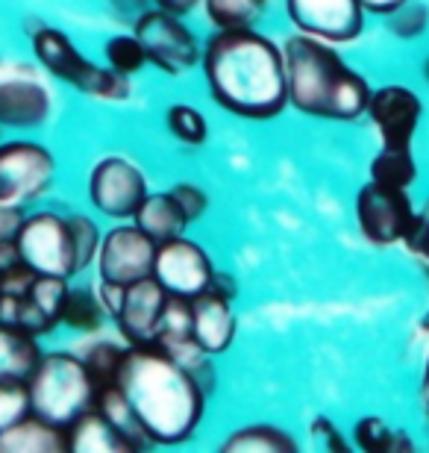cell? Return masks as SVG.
<instances>
[{
  "mask_svg": "<svg viewBox=\"0 0 429 453\" xmlns=\"http://www.w3.org/2000/svg\"><path fill=\"white\" fill-rule=\"evenodd\" d=\"M206 83L226 112L241 118H273L286 110V57L264 35L248 30H221L203 50Z\"/></svg>",
  "mask_w": 429,
  "mask_h": 453,
  "instance_id": "cell-1",
  "label": "cell"
},
{
  "mask_svg": "<svg viewBox=\"0 0 429 453\" xmlns=\"http://www.w3.org/2000/svg\"><path fill=\"white\" fill-rule=\"evenodd\" d=\"M115 386L157 445H180L197 430L203 388L159 344H133V350H124Z\"/></svg>",
  "mask_w": 429,
  "mask_h": 453,
  "instance_id": "cell-2",
  "label": "cell"
},
{
  "mask_svg": "<svg viewBox=\"0 0 429 453\" xmlns=\"http://www.w3.org/2000/svg\"><path fill=\"white\" fill-rule=\"evenodd\" d=\"M282 57H286L288 104H295L300 112L330 121H353L368 110V83L315 35L303 33L288 39Z\"/></svg>",
  "mask_w": 429,
  "mask_h": 453,
  "instance_id": "cell-3",
  "label": "cell"
},
{
  "mask_svg": "<svg viewBox=\"0 0 429 453\" xmlns=\"http://www.w3.org/2000/svg\"><path fill=\"white\" fill-rule=\"evenodd\" d=\"M27 392H30V412L57 427H71L80 415L95 410L97 403L95 380L86 362L77 359L74 353L42 357L27 380Z\"/></svg>",
  "mask_w": 429,
  "mask_h": 453,
  "instance_id": "cell-4",
  "label": "cell"
},
{
  "mask_svg": "<svg viewBox=\"0 0 429 453\" xmlns=\"http://www.w3.org/2000/svg\"><path fill=\"white\" fill-rule=\"evenodd\" d=\"M33 50L44 68L53 77L65 80L100 101H126L130 97V83L124 74H115L112 68H97L80 53L65 33L53 30V27H33Z\"/></svg>",
  "mask_w": 429,
  "mask_h": 453,
  "instance_id": "cell-5",
  "label": "cell"
},
{
  "mask_svg": "<svg viewBox=\"0 0 429 453\" xmlns=\"http://www.w3.org/2000/svg\"><path fill=\"white\" fill-rule=\"evenodd\" d=\"M15 244L21 250V259L35 274L65 277V280L80 274L71 221L62 219V215L42 212L33 215V219H24L21 230L15 235Z\"/></svg>",
  "mask_w": 429,
  "mask_h": 453,
  "instance_id": "cell-6",
  "label": "cell"
},
{
  "mask_svg": "<svg viewBox=\"0 0 429 453\" xmlns=\"http://www.w3.org/2000/svg\"><path fill=\"white\" fill-rule=\"evenodd\" d=\"M135 39L144 48V57L165 74H182V71L195 68L200 59L195 33L177 21V15L168 9H144L135 18Z\"/></svg>",
  "mask_w": 429,
  "mask_h": 453,
  "instance_id": "cell-7",
  "label": "cell"
},
{
  "mask_svg": "<svg viewBox=\"0 0 429 453\" xmlns=\"http://www.w3.org/2000/svg\"><path fill=\"white\" fill-rule=\"evenodd\" d=\"M53 153L33 142L0 144V203L18 206L35 201L53 183Z\"/></svg>",
  "mask_w": 429,
  "mask_h": 453,
  "instance_id": "cell-8",
  "label": "cell"
},
{
  "mask_svg": "<svg viewBox=\"0 0 429 453\" xmlns=\"http://www.w3.org/2000/svg\"><path fill=\"white\" fill-rule=\"evenodd\" d=\"M159 242H153L139 224L115 226L106 233V239L97 248V268L100 280L130 286L135 280H144L153 274Z\"/></svg>",
  "mask_w": 429,
  "mask_h": 453,
  "instance_id": "cell-9",
  "label": "cell"
},
{
  "mask_svg": "<svg viewBox=\"0 0 429 453\" xmlns=\"http://www.w3.org/2000/svg\"><path fill=\"white\" fill-rule=\"evenodd\" d=\"M356 219L373 244H395L403 242V235L409 233L415 210L406 188L368 183L356 197Z\"/></svg>",
  "mask_w": 429,
  "mask_h": 453,
  "instance_id": "cell-10",
  "label": "cell"
},
{
  "mask_svg": "<svg viewBox=\"0 0 429 453\" xmlns=\"http://www.w3.org/2000/svg\"><path fill=\"white\" fill-rule=\"evenodd\" d=\"M91 203L109 219H133L142 201L148 197V180L133 162L109 157L97 162L88 180Z\"/></svg>",
  "mask_w": 429,
  "mask_h": 453,
  "instance_id": "cell-11",
  "label": "cell"
},
{
  "mask_svg": "<svg viewBox=\"0 0 429 453\" xmlns=\"http://www.w3.org/2000/svg\"><path fill=\"white\" fill-rule=\"evenodd\" d=\"M50 115V95L30 65L0 59V124L39 127Z\"/></svg>",
  "mask_w": 429,
  "mask_h": 453,
  "instance_id": "cell-12",
  "label": "cell"
},
{
  "mask_svg": "<svg viewBox=\"0 0 429 453\" xmlns=\"http://www.w3.org/2000/svg\"><path fill=\"white\" fill-rule=\"evenodd\" d=\"M212 274L215 271L206 250L197 248L195 242L182 239V235L159 242L157 262H153V277L159 280L168 295L197 297L212 283Z\"/></svg>",
  "mask_w": 429,
  "mask_h": 453,
  "instance_id": "cell-13",
  "label": "cell"
},
{
  "mask_svg": "<svg viewBox=\"0 0 429 453\" xmlns=\"http://www.w3.org/2000/svg\"><path fill=\"white\" fill-rule=\"evenodd\" d=\"M286 6L300 30L324 42H353L364 27L359 0H286Z\"/></svg>",
  "mask_w": 429,
  "mask_h": 453,
  "instance_id": "cell-14",
  "label": "cell"
},
{
  "mask_svg": "<svg viewBox=\"0 0 429 453\" xmlns=\"http://www.w3.org/2000/svg\"><path fill=\"white\" fill-rule=\"evenodd\" d=\"M364 112L377 124L386 148H409L415 127L421 121V101L406 86H386L379 92H371Z\"/></svg>",
  "mask_w": 429,
  "mask_h": 453,
  "instance_id": "cell-15",
  "label": "cell"
},
{
  "mask_svg": "<svg viewBox=\"0 0 429 453\" xmlns=\"http://www.w3.org/2000/svg\"><path fill=\"white\" fill-rule=\"evenodd\" d=\"M165 297H168V292L162 288V283L153 274L126 286L121 315L115 319L126 342L130 344H153V336H157V321H159L162 306H165Z\"/></svg>",
  "mask_w": 429,
  "mask_h": 453,
  "instance_id": "cell-16",
  "label": "cell"
},
{
  "mask_svg": "<svg viewBox=\"0 0 429 453\" xmlns=\"http://www.w3.org/2000/svg\"><path fill=\"white\" fill-rule=\"evenodd\" d=\"M191 336L209 357H218L235 339V315L226 297L212 288L191 297Z\"/></svg>",
  "mask_w": 429,
  "mask_h": 453,
  "instance_id": "cell-17",
  "label": "cell"
},
{
  "mask_svg": "<svg viewBox=\"0 0 429 453\" xmlns=\"http://www.w3.org/2000/svg\"><path fill=\"white\" fill-rule=\"evenodd\" d=\"M68 283L65 277L35 274L30 292L21 297V312H18V327L30 336L50 333L62 321V306H65Z\"/></svg>",
  "mask_w": 429,
  "mask_h": 453,
  "instance_id": "cell-18",
  "label": "cell"
},
{
  "mask_svg": "<svg viewBox=\"0 0 429 453\" xmlns=\"http://www.w3.org/2000/svg\"><path fill=\"white\" fill-rule=\"evenodd\" d=\"M68 450V427L24 415L12 427L0 433V453H65Z\"/></svg>",
  "mask_w": 429,
  "mask_h": 453,
  "instance_id": "cell-19",
  "label": "cell"
},
{
  "mask_svg": "<svg viewBox=\"0 0 429 453\" xmlns=\"http://www.w3.org/2000/svg\"><path fill=\"white\" fill-rule=\"evenodd\" d=\"M68 450L74 453H130L133 441L121 436L100 410H88L68 427Z\"/></svg>",
  "mask_w": 429,
  "mask_h": 453,
  "instance_id": "cell-20",
  "label": "cell"
},
{
  "mask_svg": "<svg viewBox=\"0 0 429 453\" xmlns=\"http://www.w3.org/2000/svg\"><path fill=\"white\" fill-rule=\"evenodd\" d=\"M39 344L21 327L0 324V380H21L27 383L39 365Z\"/></svg>",
  "mask_w": 429,
  "mask_h": 453,
  "instance_id": "cell-21",
  "label": "cell"
},
{
  "mask_svg": "<svg viewBox=\"0 0 429 453\" xmlns=\"http://www.w3.org/2000/svg\"><path fill=\"white\" fill-rule=\"evenodd\" d=\"M135 224L150 235L153 242H168L186 230V212L180 210V203L173 201V195H148L142 206L135 210Z\"/></svg>",
  "mask_w": 429,
  "mask_h": 453,
  "instance_id": "cell-22",
  "label": "cell"
},
{
  "mask_svg": "<svg viewBox=\"0 0 429 453\" xmlns=\"http://www.w3.org/2000/svg\"><path fill=\"white\" fill-rule=\"evenodd\" d=\"M95 410L103 412L106 418L112 421V427H115L118 433H121V436H126V439L133 441V448H135V450H142V448H150V445H153L150 436H148V433H144V427H142V421L135 418L133 406L126 403V397L121 395V388H118V386L100 388Z\"/></svg>",
  "mask_w": 429,
  "mask_h": 453,
  "instance_id": "cell-23",
  "label": "cell"
},
{
  "mask_svg": "<svg viewBox=\"0 0 429 453\" xmlns=\"http://www.w3.org/2000/svg\"><path fill=\"white\" fill-rule=\"evenodd\" d=\"M224 453H295L297 445L288 433H282L277 427H268V424H257V427H248L241 433H235L224 441Z\"/></svg>",
  "mask_w": 429,
  "mask_h": 453,
  "instance_id": "cell-24",
  "label": "cell"
},
{
  "mask_svg": "<svg viewBox=\"0 0 429 453\" xmlns=\"http://www.w3.org/2000/svg\"><path fill=\"white\" fill-rule=\"evenodd\" d=\"M415 174L418 171H415L412 150L409 148H386V144H382V153H377V159L371 162L373 183H382L391 188H409Z\"/></svg>",
  "mask_w": 429,
  "mask_h": 453,
  "instance_id": "cell-25",
  "label": "cell"
},
{
  "mask_svg": "<svg viewBox=\"0 0 429 453\" xmlns=\"http://www.w3.org/2000/svg\"><path fill=\"white\" fill-rule=\"evenodd\" d=\"M186 339H195L191 336V297L168 295L165 306H162V312H159L153 344L168 348V344H177V342H186Z\"/></svg>",
  "mask_w": 429,
  "mask_h": 453,
  "instance_id": "cell-26",
  "label": "cell"
},
{
  "mask_svg": "<svg viewBox=\"0 0 429 453\" xmlns=\"http://www.w3.org/2000/svg\"><path fill=\"white\" fill-rule=\"evenodd\" d=\"M268 0H206V12L221 30H248Z\"/></svg>",
  "mask_w": 429,
  "mask_h": 453,
  "instance_id": "cell-27",
  "label": "cell"
},
{
  "mask_svg": "<svg viewBox=\"0 0 429 453\" xmlns=\"http://www.w3.org/2000/svg\"><path fill=\"white\" fill-rule=\"evenodd\" d=\"M103 303L97 301L95 292H86V288H74L65 295V306H62V324L74 330H97L100 321H103Z\"/></svg>",
  "mask_w": 429,
  "mask_h": 453,
  "instance_id": "cell-28",
  "label": "cell"
},
{
  "mask_svg": "<svg viewBox=\"0 0 429 453\" xmlns=\"http://www.w3.org/2000/svg\"><path fill=\"white\" fill-rule=\"evenodd\" d=\"M356 441L362 445V450H371V453L412 450V441H409L403 433L391 430L388 424L379 418H362L356 424Z\"/></svg>",
  "mask_w": 429,
  "mask_h": 453,
  "instance_id": "cell-29",
  "label": "cell"
},
{
  "mask_svg": "<svg viewBox=\"0 0 429 453\" xmlns=\"http://www.w3.org/2000/svg\"><path fill=\"white\" fill-rule=\"evenodd\" d=\"M106 59H109V65H112L115 74H124V77L135 74V71L148 62V57H144V48L139 44L135 35H115V39H109Z\"/></svg>",
  "mask_w": 429,
  "mask_h": 453,
  "instance_id": "cell-30",
  "label": "cell"
},
{
  "mask_svg": "<svg viewBox=\"0 0 429 453\" xmlns=\"http://www.w3.org/2000/svg\"><path fill=\"white\" fill-rule=\"evenodd\" d=\"M30 415V392L21 380H0V433Z\"/></svg>",
  "mask_w": 429,
  "mask_h": 453,
  "instance_id": "cell-31",
  "label": "cell"
},
{
  "mask_svg": "<svg viewBox=\"0 0 429 453\" xmlns=\"http://www.w3.org/2000/svg\"><path fill=\"white\" fill-rule=\"evenodd\" d=\"M121 357H124V350H118L115 344H95V348L88 350V357L83 362H86L91 380H95L97 392H100V388H106V386H115Z\"/></svg>",
  "mask_w": 429,
  "mask_h": 453,
  "instance_id": "cell-32",
  "label": "cell"
},
{
  "mask_svg": "<svg viewBox=\"0 0 429 453\" xmlns=\"http://www.w3.org/2000/svg\"><path fill=\"white\" fill-rule=\"evenodd\" d=\"M168 130L177 135L182 144H203L206 142V121L195 106H186V104L171 106Z\"/></svg>",
  "mask_w": 429,
  "mask_h": 453,
  "instance_id": "cell-33",
  "label": "cell"
},
{
  "mask_svg": "<svg viewBox=\"0 0 429 453\" xmlns=\"http://www.w3.org/2000/svg\"><path fill=\"white\" fill-rule=\"evenodd\" d=\"M71 221V235H74V253H77V271H83L86 265H91V259L97 257L100 248V233L97 226L91 224L83 215H74Z\"/></svg>",
  "mask_w": 429,
  "mask_h": 453,
  "instance_id": "cell-34",
  "label": "cell"
},
{
  "mask_svg": "<svg viewBox=\"0 0 429 453\" xmlns=\"http://www.w3.org/2000/svg\"><path fill=\"white\" fill-rule=\"evenodd\" d=\"M388 18H391L388 27L397 35H403V39H415V35H421L429 27V9L424 4H409V0L400 9H395Z\"/></svg>",
  "mask_w": 429,
  "mask_h": 453,
  "instance_id": "cell-35",
  "label": "cell"
},
{
  "mask_svg": "<svg viewBox=\"0 0 429 453\" xmlns=\"http://www.w3.org/2000/svg\"><path fill=\"white\" fill-rule=\"evenodd\" d=\"M403 244L415 253L418 259L429 262V201L421 212H415L412 226H409V233L403 235Z\"/></svg>",
  "mask_w": 429,
  "mask_h": 453,
  "instance_id": "cell-36",
  "label": "cell"
},
{
  "mask_svg": "<svg viewBox=\"0 0 429 453\" xmlns=\"http://www.w3.org/2000/svg\"><path fill=\"white\" fill-rule=\"evenodd\" d=\"M171 195H173V201L180 203V210L186 212L188 224H191V221H197L200 215L206 212V203H209V201H206V195L200 192L197 186H191V183H180L177 188H173Z\"/></svg>",
  "mask_w": 429,
  "mask_h": 453,
  "instance_id": "cell-37",
  "label": "cell"
},
{
  "mask_svg": "<svg viewBox=\"0 0 429 453\" xmlns=\"http://www.w3.org/2000/svg\"><path fill=\"white\" fill-rule=\"evenodd\" d=\"M124 292H126V286L112 283V280H100V286H97V301L103 303L106 315H112V319H118V315H121Z\"/></svg>",
  "mask_w": 429,
  "mask_h": 453,
  "instance_id": "cell-38",
  "label": "cell"
},
{
  "mask_svg": "<svg viewBox=\"0 0 429 453\" xmlns=\"http://www.w3.org/2000/svg\"><path fill=\"white\" fill-rule=\"evenodd\" d=\"M21 224H24V215L18 206L0 203V242H12L18 230H21Z\"/></svg>",
  "mask_w": 429,
  "mask_h": 453,
  "instance_id": "cell-39",
  "label": "cell"
},
{
  "mask_svg": "<svg viewBox=\"0 0 429 453\" xmlns=\"http://www.w3.org/2000/svg\"><path fill=\"white\" fill-rule=\"evenodd\" d=\"M312 436H315V441H321V448H324V450H347V445L341 441V436L333 430V424L326 421V418H318V421L312 424Z\"/></svg>",
  "mask_w": 429,
  "mask_h": 453,
  "instance_id": "cell-40",
  "label": "cell"
},
{
  "mask_svg": "<svg viewBox=\"0 0 429 453\" xmlns=\"http://www.w3.org/2000/svg\"><path fill=\"white\" fill-rule=\"evenodd\" d=\"M209 288H212V292H218L221 297H226V301H233L235 295H239V286L233 283V277L230 274H212V283H209Z\"/></svg>",
  "mask_w": 429,
  "mask_h": 453,
  "instance_id": "cell-41",
  "label": "cell"
},
{
  "mask_svg": "<svg viewBox=\"0 0 429 453\" xmlns=\"http://www.w3.org/2000/svg\"><path fill=\"white\" fill-rule=\"evenodd\" d=\"M362 9H368V12H377V15H391L395 9H400L406 4V0H359Z\"/></svg>",
  "mask_w": 429,
  "mask_h": 453,
  "instance_id": "cell-42",
  "label": "cell"
},
{
  "mask_svg": "<svg viewBox=\"0 0 429 453\" xmlns=\"http://www.w3.org/2000/svg\"><path fill=\"white\" fill-rule=\"evenodd\" d=\"M159 4V9H168V12H173V15H182V12H191L200 0H157Z\"/></svg>",
  "mask_w": 429,
  "mask_h": 453,
  "instance_id": "cell-43",
  "label": "cell"
},
{
  "mask_svg": "<svg viewBox=\"0 0 429 453\" xmlns=\"http://www.w3.org/2000/svg\"><path fill=\"white\" fill-rule=\"evenodd\" d=\"M112 6L118 12H126V15H142L144 6H148V0H112Z\"/></svg>",
  "mask_w": 429,
  "mask_h": 453,
  "instance_id": "cell-44",
  "label": "cell"
},
{
  "mask_svg": "<svg viewBox=\"0 0 429 453\" xmlns=\"http://www.w3.org/2000/svg\"><path fill=\"white\" fill-rule=\"evenodd\" d=\"M424 406H426V412H429V365L424 371Z\"/></svg>",
  "mask_w": 429,
  "mask_h": 453,
  "instance_id": "cell-45",
  "label": "cell"
},
{
  "mask_svg": "<svg viewBox=\"0 0 429 453\" xmlns=\"http://www.w3.org/2000/svg\"><path fill=\"white\" fill-rule=\"evenodd\" d=\"M424 77L429 80V59H426V65H424Z\"/></svg>",
  "mask_w": 429,
  "mask_h": 453,
  "instance_id": "cell-46",
  "label": "cell"
}]
</instances>
